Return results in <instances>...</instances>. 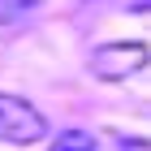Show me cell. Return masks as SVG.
Instances as JSON below:
<instances>
[{
  "mask_svg": "<svg viewBox=\"0 0 151 151\" xmlns=\"http://www.w3.org/2000/svg\"><path fill=\"white\" fill-rule=\"evenodd\" d=\"M43 138H47V116L39 112L30 99L0 91V142L35 147V142H43Z\"/></svg>",
  "mask_w": 151,
  "mask_h": 151,
  "instance_id": "6da1fadb",
  "label": "cell"
},
{
  "mask_svg": "<svg viewBox=\"0 0 151 151\" xmlns=\"http://www.w3.org/2000/svg\"><path fill=\"white\" fill-rule=\"evenodd\" d=\"M147 65H151V47L138 39H112V43H99L91 52V73L104 82H121Z\"/></svg>",
  "mask_w": 151,
  "mask_h": 151,
  "instance_id": "7a4b0ae2",
  "label": "cell"
},
{
  "mask_svg": "<svg viewBox=\"0 0 151 151\" xmlns=\"http://www.w3.org/2000/svg\"><path fill=\"white\" fill-rule=\"evenodd\" d=\"M52 151H99V138L86 134V129H65V134L52 142Z\"/></svg>",
  "mask_w": 151,
  "mask_h": 151,
  "instance_id": "3957f363",
  "label": "cell"
},
{
  "mask_svg": "<svg viewBox=\"0 0 151 151\" xmlns=\"http://www.w3.org/2000/svg\"><path fill=\"white\" fill-rule=\"evenodd\" d=\"M35 4H39V0H0V26H9V22H17V17H26Z\"/></svg>",
  "mask_w": 151,
  "mask_h": 151,
  "instance_id": "277c9868",
  "label": "cell"
}]
</instances>
